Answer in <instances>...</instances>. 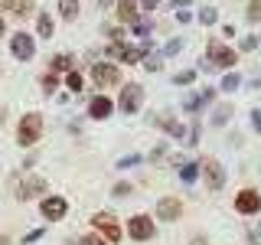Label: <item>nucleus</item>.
Wrapping results in <instances>:
<instances>
[{
    "label": "nucleus",
    "mask_w": 261,
    "mask_h": 245,
    "mask_svg": "<svg viewBox=\"0 0 261 245\" xmlns=\"http://www.w3.org/2000/svg\"><path fill=\"white\" fill-rule=\"evenodd\" d=\"M239 49L228 46L222 36H209L206 39V62L212 65L216 72H232L235 65H239Z\"/></svg>",
    "instance_id": "nucleus-1"
},
{
    "label": "nucleus",
    "mask_w": 261,
    "mask_h": 245,
    "mask_svg": "<svg viewBox=\"0 0 261 245\" xmlns=\"http://www.w3.org/2000/svg\"><path fill=\"white\" fill-rule=\"evenodd\" d=\"M43 131H46L43 111H27V114H20V121H16V144H20L23 151H33V147L43 141Z\"/></svg>",
    "instance_id": "nucleus-2"
},
{
    "label": "nucleus",
    "mask_w": 261,
    "mask_h": 245,
    "mask_svg": "<svg viewBox=\"0 0 261 245\" xmlns=\"http://www.w3.org/2000/svg\"><path fill=\"white\" fill-rule=\"evenodd\" d=\"M147 102V92L141 82H121L118 85V98H114V108H118L124 118H134V114H141Z\"/></svg>",
    "instance_id": "nucleus-3"
},
{
    "label": "nucleus",
    "mask_w": 261,
    "mask_h": 245,
    "mask_svg": "<svg viewBox=\"0 0 261 245\" xmlns=\"http://www.w3.org/2000/svg\"><path fill=\"white\" fill-rule=\"evenodd\" d=\"M16 180V177H13ZM49 193V180L43 177V174H33V170H23L20 174V180H16V200L20 203H33V200H43V196Z\"/></svg>",
    "instance_id": "nucleus-4"
},
{
    "label": "nucleus",
    "mask_w": 261,
    "mask_h": 245,
    "mask_svg": "<svg viewBox=\"0 0 261 245\" xmlns=\"http://www.w3.org/2000/svg\"><path fill=\"white\" fill-rule=\"evenodd\" d=\"M124 235L130 242H137V245L153 242L157 239V219H153L150 212H134V216H127V223H124Z\"/></svg>",
    "instance_id": "nucleus-5"
},
{
    "label": "nucleus",
    "mask_w": 261,
    "mask_h": 245,
    "mask_svg": "<svg viewBox=\"0 0 261 245\" xmlns=\"http://www.w3.org/2000/svg\"><path fill=\"white\" fill-rule=\"evenodd\" d=\"M88 79H92V85L98 92H105V88H118L121 82V65L111 62V59H101V62H92L88 65Z\"/></svg>",
    "instance_id": "nucleus-6"
},
{
    "label": "nucleus",
    "mask_w": 261,
    "mask_h": 245,
    "mask_svg": "<svg viewBox=\"0 0 261 245\" xmlns=\"http://www.w3.org/2000/svg\"><path fill=\"white\" fill-rule=\"evenodd\" d=\"M199 180H202V186H206L209 193L225 190V183H228V170H225V163H222V160H216V157H199Z\"/></svg>",
    "instance_id": "nucleus-7"
},
{
    "label": "nucleus",
    "mask_w": 261,
    "mask_h": 245,
    "mask_svg": "<svg viewBox=\"0 0 261 245\" xmlns=\"http://www.w3.org/2000/svg\"><path fill=\"white\" fill-rule=\"evenodd\" d=\"M92 229H95V232L101 235L108 245H118L121 239H124V226H121V219L114 216V212H108V209L92 212Z\"/></svg>",
    "instance_id": "nucleus-8"
},
{
    "label": "nucleus",
    "mask_w": 261,
    "mask_h": 245,
    "mask_svg": "<svg viewBox=\"0 0 261 245\" xmlns=\"http://www.w3.org/2000/svg\"><path fill=\"white\" fill-rule=\"evenodd\" d=\"M39 219H46V223H62V219H69V196L46 193L43 200H39Z\"/></svg>",
    "instance_id": "nucleus-9"
},
{
    "label": "nucleus",
    "mask_w": 261,
    "mask_h": 245,
    "mask_svg": "<svg viewBox=\"0 0 261 245\" xmlns=\"http://www.w3.org/2000/svg\"><path fill=\"white\" fill-rule=\"evenodd\" d=\"M7 46H10V56L16 62H33V56H36V36L27 30H16L7 36Z\"/></svg>",
    "instance_id": "nucleus-10"
},
{
    "label": "nucleus",
    "mask_w": 261,
    "mask_h": 245,
    "mask_svg": "<svg viewBox=\"0 0 261 245\" xmlns=\"http://www.w3.org/2000/svg\"><path fill=\"white\" fill-rule=\"evenodd\" d=\"M232 209L239 212V216H245V219L258 216L261 212V190H255V186H242V190L235 193V200H232Z\"/></svg>",
    "instance_id": "nucleus-11"
},
{
    "label": "nucleus",
    "mask_w": 261,
    "mask_h": 245,
    "mask_svg": "<svg viewBox=\"0 0 261 245\" xmlns=\"http://www.w3.org/2000/svg\"><path fill=\"white\" fill-rule=\"evenodd\" d=\"M183 200L179 196H160L157 200V209H153V219L157 223H179L183 219Z\"/></svg>",
    "instance_id": "nucleus-12"
},
{
    "label": "nucleus",
    "mask_w": 261,
    "mask_h": 245,
    "mask_svg": "<svg viewBox=\"0 0 261 245\" xmlns=\"http://www.w3.org/2000/svg\"><path fill=\"white\" fill-rule=\"evenodd\" d=\"M85 111H88V118H92V121H108L118 108H114V98L108 92H95L92 98H88V108Z\"/></svg>",
    "instance_id": "nucleus-13"
},
{
    "label": "nucleus",
    "mask_w": 261,
    "mask_h": 245,
    "mask_svg": "<svg viewBox=\"0 0 261 245\" xmlns=\"http://www.w3.org/2000/svg\"><path fill=\"white\" fill-rule=\"evenodd\" d=\"M114 23H121V27H134L137 23V16H141V4L137 0H114Z\"/></svg>",
    "instance_id": "nucleus-14"
},
{
    "label": "nucleus",
    "mask_w": 261,
    "mask_h": 245,
    "mask_svg": "<svg viewBox=\"0 0 261 245\" xmlns=\"http://www.w3.org/2000/svg\"><path fill=\"white\" fill-rule=\"evenodd\" d=\"M153 125H157L167 137H173V141H186V125L179 118H170V111H160L157 118H153Z\"/></svg>",
    "instance_id": "nucleus-15"
},
{
    "label": "nucleus",
    "mask_w": 261,
    "mask_h": 245,
    "mask_svg": "<svg viewBox=\"0 0 261 245\" xmlns=\"http://www.w3.org/2000/svg\"><path fill=\"white\" fill-rule=\"evenodd\" d=\"M0 10H7V13L20 16V20H27V16H36V13H33V10H36V4H33V0H0Z\"/></svg>",
    "instance_id": "nucleus-16"
},
{
    "label": "nucleus",
    "mask_w": 261,
    "mask_h": 245,
    "mask_svg": "<svg viewBox=\"0 0 261 245\" xmlns=\"http://www.w3.org/2000/svg\"><path fill=\"white\" fill-rule=\"evenodd\" d=\"M33 20H36V39H53L56 36V16L49 13V10H43V13H36L33 16Z\"/></svg>",
    "instance_id": "nucleus-17"
},
{
    "label": "nucleus",
    "mask_w": 261,
    "mask_h": 245,
    "mask_svg": "<svg viewBox=\"0 0 261 245\" xmlns=\"http://www.w3.org/2000/svg\"><path fill=\"white\" fill-rule=\"evenodd\" d=\"M46 69L56 72V76H65V72H72V69H75V53H56L53 59H49Z\"/></svg>",
    "instance_id": "nucleus-18"
},
{
    "label": "nucleus",
    "mask_w": 261,
    "mask_h": 245,
    "mask_svg": "<svg viewBox=\"0 0 261 245\" xmlns=\"http://www.w3.org/2000/svg\"><path fill=\"white\" fill-rule=\"evenodd\" d=\"M62 88H65L69 95H79V92H85V76L79 72V65H75L72 72H65V76H62Z\"/></svg>",
    "instance_id": "nucleus-19"
},
{
    "label": "nucleus",
    "mask_w": 261,
    "mask_h": 245,
    "mask_svg": "<svg viewBox=\"0 0 261 245\" xmlns=\"http://www.w3.org/2000/svg\"><path fill=\"white\" fill-rule=\"evenodd\" d=\"M176 177L183 186H193L196 180H199V160H186L183 167H176Z\"/></svg>",
    "instance_id": "nucleus-20"
},
{
    "label": "nucleus",
    "mask_w": 261,
    "mask_h": 245,
    "mask_svg": "<svg viewBox=\"0 0 261 245\" xmlns=\"http://www.w3.org/2000/svg\"><path fill=\"white\" fill-rule=\"evenodd\" d=\"M56 4H59V20H65V23H75L79 20V13H82L79 0H56Z\"/></svg>",
    "instance_id": "nucleus-21"
},
{
    "label": "nucleus",
    "mask_w": 261,
    "mask_h": 245,
    "mask_svg": "<svg viewBox=\"0 0 261 245\" xmlns=\"http://www.w3.org/2000/svg\"><path fill=\"white\" fill-rule=\"evenodd\" d=\"M39 88H43L46 95H56V88H62V76H56V72L43 69V72H39Z\"/></svg>",
    "instance_id": "nucleus-22"
},
{
    "label": "nucleus",
    "mask_w": 261,
    "mask_h": 245,
    "mask_svg": "<svg viewBox=\"0 0 261 245\" xmlns=\"http://www.w3.org/2000/svg\"><path fill=\"white\" fill-rule=\"evenodd\" d=\"M239 85H242V76H239V72H222V82H219V92H222V95H232V92H239Z\"/></svg>",
    "instance_id": "nucleus-23"
},
{
    "label": "nucleus",
    "mask_w": 261,
    "mask_h": 245,
    "mask_svg": "<svg viewBox=\"0 0 261 245\" xmlns=\"http://www.w3.org/2000/svg\"><path fill=\"white\" fill-rule=\"evenodd\" d=\"M232 114H235V108L232 105H216V111H212V128H222V125H228L232 121Z\"/></svg>",
    "instance_id": "nucleus-24"
},
{
    "label": "nucleus",
    "mask_w": 261,
    "mask_h": 245,
    "mask_svg": "<svg viewBox=\"0 0 261 245\" xmlns=\"http://www.w3.org/2000/svg\"><path fill=\"white\" fill-rule=\"evenodd\" d=\"M150 30H153V20L147 13H141V16H137V23L130 27V33H134L137 39H150Z\"/></svg>",
    "instance_id": "nucleus-25"
},
{
    "label": "nucleus",
    "mask_w": 261,
    "mask_h": 245,
    "mask_svg": "<svg viewBox=\"0 0 261 245\" xmlns=\"http://www.w3.org/2000/svg\"><path fill=\"white\" fill-rule=\"evenodd\" d=\"M196 79H199V69H179V72H173V85H176V88L193 85Z\"/></svg>",
    "instance_id": "nucleus-26"
},
{
    "label": "nucleus",
    "mask_w": 261,
    "mask_h": 245,
    "mask_svg": "<svg viewBox=\"0 0 261 245\" xmlns=\"http://www.w3.org/2000/svg\"><path fill=\"white\" fill-rule=\"evenodd\" d=\"M127 27H121V23H105V36H108V43H127Z\"/></svg>",
    "instance_id": "nucleus-27"
},
{
    "label": "nucleus",
    "mask_w": 261,
    "mask_h": 245,
    "mask_svg": "<svg viewBox=\"0 0 261 245\" xmlns=\"http://www.w3.org/2000/svg\"><path fill=\"white\" fill-rule=\"evenodd\" d=\"M196 20H199V27H216L219 23V10L216 7H199V13H196Z\"/></svg>",
    "instance_id": "nucleus-28"
},
{
    "label": "nucleus",
    "mask_w": 261,
    "mask_h": 245,
    "mask_svg": "<svg viewBox=\"0 0 261 245\" xmlns=\"http://www.w3.org/2000/svg\"><path fill=\"white\" fill-rule=\"evenodd\" d=\"M199 134H202V125H199V118H193L190 121V125H186V147H196V144H199Z\"/></svg>",
    "instance_id": "nucleus-29"
},
{
    "label": "nucleus",
    "mask_w": 261,
    "mask_h": 245,
    "mask_svg": "<svg viewBox=\"0 0 261 245\" xmlns=\"http://www.w3.org/2000/svg\"><path fill=\"white\" fill-rule=\"evenodd\" d=\"M245 20H248V23L261 20V0H248V7H245Z\"/></svg>",
    "instance_id": "nucleus-30"
},
{
    "label": "nucleus",
    "mask_w": 261,
    "mask_h": 245,
    "mask_svg": "<svg viewBox=\"0 0 261 245\" xmlns=\"http://www.w3.org/2000/svg\"><path fill=\"white\" fill-rule=\"evenodd\" d=\"M137 163H144V154H127V157L118 160V170H130V167H137Z\"/></svg>",
    "instance_id": "nucleus-31"
},
{
    "label": "nucleus",
    "mask_w": 261,
    "mask_h": 245,
    "mask_svg": "<svg viewBox=\"0 0 261 245\" xmlns=\"http://www.w3.org/2000/svg\"><path fill=\"white\" fill-rule=\"evenodd\" d=\"M75 245H108V242H105L101 235H98L95 229H92V232H85V235H82V239H75Z\"/></svg>",
    "instance_id": "nucleus-32"
},
{
    "label": "nucleus",
    "mask_w": 261,
    "mask_h": 245,
    "mask_svg": "<svg viewBox=\"0 0 261 245\" xmlns=\"http://www.w3.org/2000/svg\"><path fill=\"white\" fill-rule=\"evenodd\" d=\"M141 65H147V72H160L163 69V56H144Z\"/></svg>",
    "instance_id": "nucleus-33"
},
{
    "label": "nucleus",
    "mask_w": 261,
    "mask_h": 245,
    "mask_svg": "<svg viewBox=\"0 0 261 245\" xmlns=\"http://www.w3.org/2000/svg\"><path fill=\"white\" fill-rule=\"evenodd\" d=\"M130 193H134V186H130V183H114L111 186V196H118V200H124V196H130Z\"/></svg>",
    "instance_id": "nucleus-34"
},
{
    "label": "nucleus",
    "mask_w": 261,
    "mask_h": 245,
    "mask_svg": "<svg viewBox=\"0 0 261 245\" xmlns=\"http://www.w3.org/2000/svg\"><path fill=\"white\" fill-rule=\"evenodd\" d=\"M261 39L258 36H242V43H239V53H251V49H258Z\"/></svg>",
    "instance_id": "nucleus-35"
},
{
    "label": "nucleus",
    "mask_w": 261,
    "mask_h": 245,
    "mask_svg": "<svg viewBox=\"0 0 261 245\" xmlns=\"http://www.w3.org/2000/svg\"><path fill=\"white\" fill-rule=\"evenodd\" d=\"M179 49H183V39H170V43L163 46V56H176Z\"/></svg>",
    "instance_id": "nucleus-36"
},
{
    "label": "nucleus",
    "mask_w": 261,
    "mask_h": 245,
    "mask_svg": "<svg viewBox=\"0 0 261 245\" xmlns=\"http://www.w3.org/2000/svg\"><path fill=\"white\" fill-rule=\"evenodd\" d=\"M137 4H141V13H150V10H157L160 0H137Z\"/></svg>",
    "instance_id": "nucleus-37"
},
{
    "label": "nucleus",
    "mask_w": 261,
    "mask_h": 245,
    "mask_svg": "<svg viewBox=\"0 0 261 245\" xmlns=\"http://www.w3.org/2000/svg\"><path fill=\"white\" fill-rule=\"evenodd\" d=\"M170 7H173V10H190L193 0H170Z\"/></svg>",
    "instance_id": "nucleus-38"
},
{
    "label": "nucleus",
    "mask_w": 261,
    "mask_h": 245,
    "mask_svg": "<svg viewBox=\"0 0 261 245\" xmlns=\"http://www.w3.org/2000/svg\"><path fill=\"white\" fill-rule=\"evenodd\" d=\"M176 20L179 23H193V13L190 10H176Z\"/></svg>",
    "instance_id": "nucleus-39"
},
{
    "label": "nucleus",
    "mask_w": 261,
    "mask_h": 245,
    "mask_svg": "<svg viewBox=\"0 0 261 245\" xmlns=\"http://www.w3.org/2000/svg\"><path fill=\"white\" fill-rule=\"evenodd\" d=\"M251 128L261 131V108H258V111H251Z\"/></svg>",
    "instance_id": "nucleus-40"
},
{
    "label": "nucleus",
    "mask_w": 261,
    "mask_h": 245,
    "mask_svg": "<svg viewBox=\"0 0 261 245\" xmlns=\"http://www.w3.org/2000/svg\"><path fill=\"white\" fill-rule=\"evenodd\" d=\"M39 235H43V229H36V232H30V235H23V245H30V242H36Z\"/></svg>",
    "instance_id": "nucleus-41"
},
{
    "label": "nucleus",
    "mask_w": 261,
    "mask_h": 245,
    "mask_svg": "<svg viewBox=\"0 0 261 245\" xmlns=\"http://www.w3.org/2000/svg\"><path fill=\"white\" fill-rule=\"evenodd\" d=\"M222 36H225V39L235 36V27H232V23H225V27H222Z\"/></svg>",
    "instance_id": "nucleus-42"
},
{
    "label": "nucleus",
    "mask_w": 261,
    "mask_h": 245,
    "mask_svg": "<svg viewBox=\"0 0 261 245\" xmlns=\"http://www.w3.org/2000/svg\"><path fill=\"white\" fill-rule=\"evenodd\" d=\"M7 36V20H4V13H0V39Z\"/></svg>",
    "instance_id": "nucleus-43"
},
{
    "label": "nucleus",
    "mask_w": 261,
    "mask_h": 245,
    "mask_svg": "<svg viewBox=\"0 0 261 245\" xmlns=\"http://www.w3.org/2000/svg\"><path fill=\"white\" fill-rule=\"evenodd\" d=\"M0 245H13V239H10L7 232H0Z\"/></svg>",
    "instance_id": "nucleus-44"
},
{
    "label": "nucleus",
    "mask_w": 261,
    "mask_h": 245,
    "mask_svg": "<svg viewBox=\"0 0 261 245\" xmlns=\"http://www.w3.org/2000/svg\"><path fill=\"white\" fill-rule=\"evenodd\" d=\"M98 4H101L105 10H108V7H114V0H98Z\"/></svg>",
    "instance_id": "nucleus-45"
}]
</instances>
